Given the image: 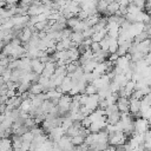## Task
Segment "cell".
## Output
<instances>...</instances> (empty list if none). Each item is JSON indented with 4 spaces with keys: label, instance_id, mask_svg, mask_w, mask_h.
<instances>
[{
    "label": "cell",
    "instance_id": "obj_1",
    "mask_svg": "<svg viewBox=\"0 0 151 151\" xmlns=\"http://www.w3.org/2000/svg\"><path fill=\"white\" fill-rule=\"evenodd\" d=\"M133 130L134 133H144L149 130V120L144 118L133 119Z\"/></svg>",
    "mask_w": 151,
    "mask_h": 151
},
{
    "label": "cell",
    "instance_id": "obj_2",
    "mask_svg": "<svg viewBox=\"0 0 151 151\" xmlns=\"http://www.w3.org/2000/svg\"><path fill=\"white\" fill-rule=\"evenodd\" d=\"M98 103H99V98L97 94H91V96H87V100L85 103V107L88 109L91 112L97 110L98 109Z\"/></svg>",
    "mask_w": 151,
    "mask_h": 151
},
{
    "label": "cell",
    "instance_id": "obj_3",
    "mask_svg": "<svg viewBox=\"0 0 151 151\" xmlns=\"http://www.w3.org/2000/svg\"><path fill=\"white\" fill-rule=\"evenodd\" d=\"M117 109L120 113H127L129 112V98L125 97H119L116 101Z\"/></svg>",
    "mask_w": 151,
    "mask_h": 151
},
{
    "label": "cell",
    "instance_id": "obj_4",
    "mask_svg": "<svg viewBox=\"0 0 151 151\" xmlns=\"http://www.w3.org/2000/svg\"><path fill=\"white\" fill-rule=\"evenodd\" d=\"M44 67H45V64L40 63L39 59H37V58L31 59V70H32V72H34L37 74H41Z\"/></svg>",
    "mask_w": 151,
    "mask_h": 151
},
{
    "label": "cell",
    "instance_id": "obj_5",
    "mask_svg": "<svg viewBox=\"0 0 151 151\" xmlns=\"http://www.w3.org/2000/svg\"><path fill=\"white\" fill-rule=\"evenodd\" d=\"M119 120H120V112H119V111H117V112H114V113H111V114L106 116V123H107V124L114 125V124H117Z\"/></svg>",
    "mask_w": 151,
    "mask_h": 151
},
{
    "label": "cell",
    "instance_id": "obj_6",
    "mask_svg": "<svg viewBox=\"0 0 151 151\" xmlns=\"http://www.w3.org/2000/svg\"><path fill=\"white\" fill-rule=\"evenodd\" d=\"M0 151H12L11 138H2V139H0Z\"/></svg>",
    "mask_w": 151,
    "mask_h": 151
},
{
    "label": "cell",
    "instance_id": "obj_7",
    "mask_svg": "<svg viewBox=\"0 0 151 151\" xmlns=\"http://www.w3.org/2000/svg\"><path fill=\"white\" fill-rule=\"evenodd\" d=\"M70 39H71V41H72L73 44H76V45L78 46V45H80V44L83 42L84 37H83L81 32H72L71 35H70Z\"/></svg>",
    "mask_w": 151,
    "mask_h": 151
},
{
    "label": "cell",
    "instance_id": "obj_8",
    "mask_svg": "<svg viewBox=\"0 0 151 151\" xmlns=\"http://www.w3.org/2000/svg\"><path fill=\"white\" fill-rule=\"evenodd\" d=\"M28 92H29L31 94L37 96V94L44 92V88H42V86H41L40 84H38V83H31L29 88H28Z\"/></svg>",
    "mask_w": 151,
    "mask_h": 151
},
{
    "label": "cell",
    "instance_id": "obj_9",
    "mask_svg": "<svg viewBox=\"0 0 151 151\" xmlns=\"http://www.w3.org/2000/svg\"><path fill=\"white\" fill-rule=\"evenodd\" d=\"M106 29L105 28H103V29H100V31H98V32H96V33H93L92 34V37H91V40L93 41V42H99L100 40H103L104 39V37L106 35Z\"/></svg>",
    "mask_w": 151,
    "mask_h": 151
},
{
    "label": "cell",
    "instance_id": "obj_10",
    "mask_svg": "<svg viewBox=\"0 0 151 151\" xmlns=\"http://www.w3.org/2000/svg\"><path fill=\"white\" fill-rule=\"evenodd\" d=\"M96 66H97V63H96L94 60H90V61H87L86 64L81 65V68H83L84 73H91V72L94 70Z\"/></svg>",
    "mask_w": 151,
    "mask_h": 151
},
{
    "label": "cell",
    "instance_id": "obj_11",
    "mask_svg": "<svg viewBox=\"0 0 151 151\" xmlns=\"http://www.w3.org/2000/svg\"><path fill=\"white\" fill-rule=\"evenodd\" d=\"M84 94L91 96V94H97V88L92 83H87L85 88H84Z\"/></svg>",
    "mask_w": 151,
    "mask_h": 151
},
{
    "label": "cell",
    "instance_id": "obj_12",
    "mask_svg": "<svg viewBox=\"0 0 151 151\" xmlns=\"http://www.w3.org/2000/svg\"><path fill=\"white\" fill-rule=\"evenodd\" d=\"M71 143H72L73 146H79V145L84 144V137L80 136V134H77V136L71 138Z\"/></svg>",
    "mask_w": 151,
    "mask_h": 151
},
{
    "label": "cell",
    "instance_id": "obj_13",
    "mask_svg": "<svg viewBox=\"0 0 151 151\" xmlns=\"http://www.w3.org/2000/svg\"><path fill=\"white\" fill-rule=\"evenodd\" d=\"M117 111H118V109H117V105H116V104H109V105L104 109L105 116H109V114L114 113V112H117Z\"/></svg>",
    "mask_w": 151,
    "mask_h": 151
},
{
    "label": "cell",
    "instance_id": "obj_14",
    "mask_svg": "<svg viewBox=\"0 0 151 151\" xmlns=\"http://www.w3.org/2000/svg\"><path fill=\"white\" fill-rule=\"evenodd\" d=\"M11 72H12V70H9V68H7V67H6V70L2 72L1 77H2V79H4V81H5V83H6V81H8V80L11 79Z\"/></svg>",
    "mask_w": 151,
    "mask_h": 151
},
{
    "label": "cell",
    "instance_id": "obj_15",
    "mask_svg": "<svg viewBox=\"0 0 151 151\" xmlns=\"http://www.w3.org/2000/svg\"><path fill=\"white\" fill-rule=\"evenodd\" d=\"M81 34H83L84 39H86V38H91L92 34H93V31H92L91 27H87V28H85V29L81 32Z\"/></svg>",
    "mask_w": 151,
    "mask_h": 151
},
{
    "label": "cell",
    "instance_id": "obj_16",
    "mask_svg": "<svg viewBox=\"0 0 151 151\" xmlns=\"http://www.w3.org/2000/svg\"><path fill=\"white\" fill-rule=\"evenodd\" d=\"M80 124H81V126H83V127L88 129V126L91 125V120H90V118H88V117H84V118L81 119Z\"/></svg>",
    "mask_w": 151,
    "mask_h": 151
},
{
    "label": "cell",
    "instance_id": "obj_17",
    "mask_svg": "<svg viewBox=\"0 0 151 151\" xmlns=\"http://www.w3.org/2000/svg\"><path fill=\"white\" fill-rule=\"evenodd\" d=\"M21 139L25 140V142H32V139H33V134L31 133V131H28V132H26V133H24V134L21 136Z\"/></svg>",
    "mask_w": 151,
    "mask_h": 151
},
{
    "label": "cell",
    "instance_id": "obj_18",
    "mask_svg": "<svg viewBox=\"0 0 151 151\" xmlns=\"http://www.w3.org/2000/svg\"><path fill=\"white\" fill-rule=\"evenodd\" d=\"M90 50L92 51V53H96L98 51H100V46H99V42H93L90 45Z\"/></svg>",
    "mask_w": 151,
    "mask_h": 151
},
{
    "label": "cell",
    "instance_id": "obj_19",
    "mask_svg": "<svg viewBox=\"0 0 151 151\" xmlns=\"http://www.w3.org/2000/svg\"><path fill=\"white\" fill-rule=\"evenodd\" d=\"M4 46H5V44H4V41H2V40H0V51L2 50V47H4Z\"/></svg>",
    "mask_w": 151,
    "mask_h": 151
},
{
    "label": "cell",
    "instance_id": "obj_20",
    "mask_svg": "<svg viewBox=\"0 0 151 151\" xmlns=\"http://www.w3.org/2000/svg\"><path fill=\"white\" fill-rule=\"evenodd\" d=\"M4 83H5V81H4V79H2V77L0 76V86H1V85H2Z\"/></svg>",
    "mask_w": 151,
    "mask_h": 151
},
{
    "label": "cell",
    "instance_id": "obj_21",
    "mask_svg": "<svg viewBox=\"0 0 151 151\" xmlns=\"http://www.w3.org/2000/svg\"><path fill=\"white\" fill-rule=\"evenodd\" d=\"M88 151H96V150H88Z\"/></svg>",
    "mask_w": 151,
    "mask_h": 151
}]
</instances>
